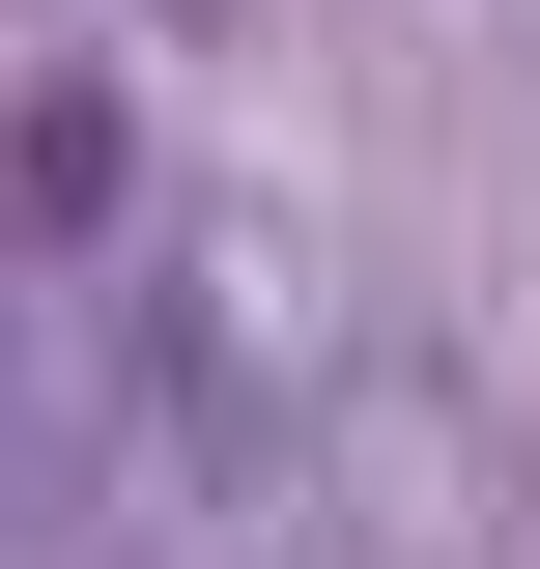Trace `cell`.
<instances>
[{
  "label": "cell",
  "instance_id": "obj_1",
  "mask_svg": "<svg viewBox=\"0 0 540 569\" xmlns=\"http://www.w3.org/2000/svg\"><path fill=\"white\" fill-rule=\"evenodd\" d=\"M114 200H142L114 86H86V58H29V86H0V257H114Z\"/></svg>",
  "mask_w": 540,
  "mask_h": 569
}]
</instances>
